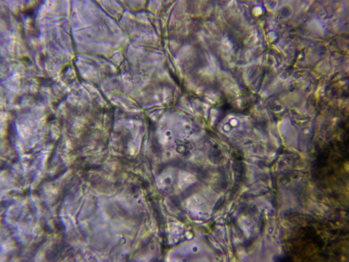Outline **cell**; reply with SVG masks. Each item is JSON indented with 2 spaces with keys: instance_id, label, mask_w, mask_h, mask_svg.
Masks as SVG:
<instances>
[{
  "instance_id": "obj_1",
  "label": "cell",
  "mask_w": 349,
  "mask_h": 262,
  "mask_svg": "<svg viewBox=\"0 0 349 262\" xmlns=\"http://www.w3.org/2000/svg\"><path fill=\"white\" fill-rule=\"evenodd\" d=\"M199 186L198 183H195L191 186L189 188H187L182 194V197L186 198L189 197L190 196L195 194V192L198 191L199 188Z\"/></svg>"
},
{
  "instance_id": "obj_2",
  "label": "cell",
  "mask_w": 349,
  "mask_h": 262,
  "mask_svg": "<svg viewBox=\"0 0 349 262\" xmlns=\"http://www.w3.org/2000/svg\"><path fill=\"white\" fill-rule=\"evenodd\" d=\"M169 166L184 169L186 167V164L183 161L179 159H173L169 161L168 164Z\"/></svg>"
},
{
  "instance_id": "obj_3",
  "label": "cell",
  "mask_w": 349,
  "mask_h": 262,
  "mask_svg": "<svg viewBox=\"0 0 349 262\" xmlns=\"http://www.w3.org/2000/svg\"><path fill=\"white\" fill-rule=\"evenodd\" d=\"M212 158L214 159V161L216 162L220 161L221 160V153L217 147H214L211 150Z\"/></svg>"
},
{
  "instance_id": "obj_4",
  "label": "cell",
  "mask_w": 349,
  "mask_h": 262,
  "mask_svg": "<svg viewBox=\"0 0 349 262\" xmlns=\"http://www.w3.org/2000/svg\"><path fill=\"white\" fill-rule=\"evenodd\" d=\"M190 167L191 170L198 173L202 177H205L206 176V172L202 168L198 166V165H191Z\"/></svg>"
},
{
  "instance_id": "obj_5",
  "label": "cell",
  "mask_w": 349,
  "mask_h": 262,
  "mask_svg": "<svg viewBox=\"0 0 349 262\" xmlns=\"http://www.w3.org/2000/svg\"><path fill=\"white\" fill-rule=\"evenodd\" d=\"M151 147L154 153H158L162 151L161 146L156 140H154L152 142Z\"/></svg>"
}]
</instances>
